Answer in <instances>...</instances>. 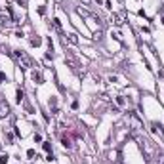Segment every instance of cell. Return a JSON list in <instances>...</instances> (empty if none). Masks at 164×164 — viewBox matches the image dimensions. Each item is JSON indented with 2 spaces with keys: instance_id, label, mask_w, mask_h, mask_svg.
Returning <instances> with one entry per match:
<instances>
[{
  "instance_id": "obj_1",
  "label": "cell",
  "mask_w": 164,
  "mask_h": 164,
  "mask_svg": "<svg viewBox=\"0 0 164 164\" xmlns=\"http://www.w3.org/2000/svg\"><path fill=\"white\" fill-rule=\"evenodd\" d=\"M0 164H8V154H2V156H0Z\"/></svg>"
},
{
  "instance_id": "obj_2",
  "label": "cell",
  "mask_w": 164,
  "mask_h": 164,
  "mask_svg": "<svg viewBox=\"0 0 164 164\" xmlns=\"http://www.w3.org/2000/svg\"><path fill=\"white\" fill-rule=\"evenodd\" d=\"M63 147H71V139L69 137H63Z\"/></svg>"
},
{
  "instance_id": "obj_3",
  "label": "cell",
  "mask_w": 164,
  "mask_h": 164,
  "mask_svg": "<svg viewBox=\"0 0 164 164\" xmlns=\"http://www.w3.org/2000/svg\"><path fill=\"white\" fill-rule=\"evenodd\" d=\"M33 80H34V82H40V80H42V76H40V74H36V72H34V74H33Z\"/></svg>"
},
{
  "instance_id": "obj_4",
  "label": "cell",
  "mask_w": 164,
  "mask_h": 164,
  "mask_svg": "<svg viewBox=\"0 0 164 164\" xmlns=\"http://www.w3.org/2000/svg\"><path fill=\"white\" fill-rule=\"evenodd\" d=\"M21 99H23V92L17 90V103H21Z\"/></svg>"
},
{
  "instance_id": "obj_5",
  "label": "cell",
  "mask_w": 164,
  "mask_h": 164,
  "mask_svg": "<svg viewBox=\"0 0 164 164\" xmlns=\"http://www.w3.org/2000/svg\"><path fill=\"white\" fill-rule=\"evenodd\" d=\"M31 44H33V46H38V44H40V38H33Z\"/></svg>"
},
{
  "instance_id": "obj_6",
  "label": "cell",
  "mask_w": 164,
  "mask_h": 164,
  "mask_svg": "<svg viewBox=\"0 0 164 164\" xmlns=\"http://www.w3.org/2000/svg\"><path fill=\"white\" fill-rule=\"evenodd\" d=\"M50 149H52V147H50V143H44V151H46V153H50Z\"/></svg>"
},
{
  "instance_id": "obj_7",
  "label": "cell",
  "mask_w": 164,
  "mask_h": 164,
  "mask_svg": "<svg viewBox=\"0 0 164 164\" xmlns=\"http://www.w3.org/2000/svg\"><path fill=\"white\" fill-rule=\"evenodd\" d=\"M4 78H6V74H4V72H0V82H2Z\"/></svg>"
},
{
  "instance_id": "obj_8",
  "label": "cell",
  "mask_w": 164,
  "mask_h": 164,
  "mask_svg": "<svg viewBox=\"0 0 164 164\" xmlns=\"http://www.w3.org/2000/svg\"><path fill=\"white\" fill-rule=\"evenodd\" d=\"M162 23H164V19H162Z\"/></svg>"
}]
</instances>
